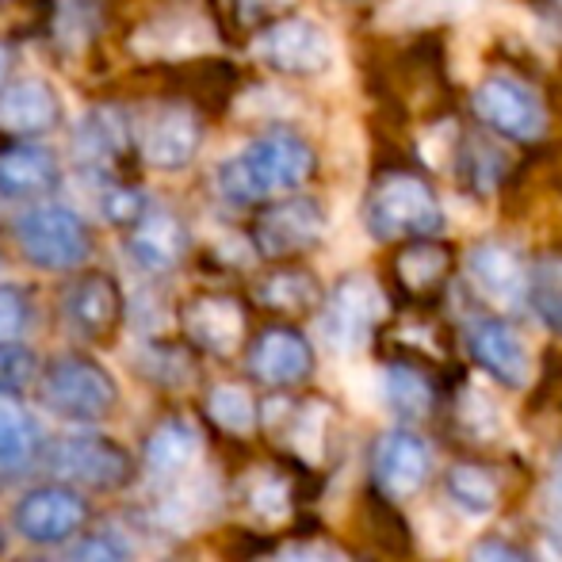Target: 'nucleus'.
Returning <instances> with one entry per match:
<instances>
[{
    "label": "nucleus",
    "instance_id": "1",
    "mask_svg": "<svg viewBox=\"0 0 562 562\" xmlns=\"http://www.w3.org/2000/svg\"><path fill=\"white\" fill-rule=\"evenodd\" d=\"M314 146L295 131H268L260 138L245 142L237 154H229L215 169V188L223 200L249 207L260 200L291 195L314 177Z\"/></svg>",
    "mask_w": 562,
    "mask_h": 562
},
{
    "label": "nucleus",
    "instance_id": "2",
    "mask_svg": "<svg viewBox=\"0 0 562 562\" xmlns=\"http://www.w3.org/2000/svg\"><path fill=\"white\" fill-rule=\"evenodd\" d=\"M445 223L448 215L432 184L406 169H391L375 177L368 200H363V226L375 241H398V237L432 241Z\"/></svg>",
    "mask_w": 562,
    "mask_h": 562
},
{
    "label": "nucleus",
    "instance_id": "3",
    "mask_svg": "<svg viewBox=\"0 0 562 562\" xmlns=\"http://www.w3.org/2000/svg\"><path fill=\"white\" fill-rule=\"evenodd\" d=\"M38 394L50 414L66 417L77 425L104 422L119 406V383L115 375L92 356L61 352L38 375Z\"/></svg>",
    "mask_w": 562,
    "mask_h": 562
},
{
    "label": "nucleus",
    "instance_id": "4",
    "mask_svg": "<svg viewBox=\"0 0 562 562\" xmlns=\"http://www.w3.org/2000/svg\"><path fill=\"white\" fill-rule=\"evenodd\" d=\"M15 245L27 257V265L43 268V272H74L89 260L92 237L85 218L74 207L61 203H35L27 207L12 226Z\"/></svg>",
    "mask_w": 562,
    "mask_h": 562
},
{
    "label": "nucleus",
    "instance_id": "5",
    "mask_svg": "<svg viewBox=\"0 0 562 562\" xmlns=\"http://www.w3.org/2000/svg\"><path fill=\"white\" fill-rule=\"evenodd\" d=\"M471 112L505 142H540L548 134V104L513 74H486L471 92Z\"/></svg>",
    "mask_w": 562,
    "mask_h": 562
},
{
    "label": "nucleus",
    "instance_id": "6",
    "mask_svg": "<svg viewBox=\"0 0 562 562\" xmlns=\"http://www.w3.org/2000/svg\"><path fill=\"white\" fill-rule=\"evenodd\" d=\"M252 58L280 77H322L334 66L337 50L329 31L311 15H283L252 38Z\"/></svg>",
    "mask_w": 562,
    "mask_h": 562
},
{
    "label": "nucleus",
    "instance_id": "7",
    "mask_svg": "<svg viewBox=\"0 0 562 562\" xmlns=\"http://www.w3.org/2000/svg\"><path fill=\"white\" fill-rule=\"evenodd\" d=\"M46 467L58 479L74 482L85 490H123L134 479V456L119 440L100 437V432H81V437H61L46 451Z\"/></svg>",
    "mask_w": 562,
    "mask_h": 562
},
{
    "label": "nucleus",
    "instance_id": "8",
    "mask_svg": "<svg viewBox=\"0 0 562 562\" xmlns=\"http://www.w3.org/2000/svg\"><path fill=\"white\" fill-rule=\"evenodd\" d=\"M386 314V299L379 283L363 272H352L326 295L322 337L334 352H360Z\"/></svg>",
    "mask_w": 562,
    "mask_h": 562
},
{
    "label": "nucleus",
    "instance_id": "9",
    "mask_svg": "<svg viewBox=\"0 0 562 562\" xmlns=\"http://www.w3.org/2000/svg\"><path fill=\"white\" fill-rule=\"evenodd\" d=\"M326 207L311 195H283V200L268 203L252 223V245L260 257H295L306 252L326 237Z\"/></svg>",
    "mask_w": 562,
    "mask_h": 562
},
{
    "label": "nucleus",
    "instance_id": "10",
    "mask_svg": "<svg viewBox=\"0 0 562 562\" xmlns=\"http://www.w3.org/2000/svg\"><path fill=\"white\" fill-rule=\"evenodd\" d=\"M218 35L207 12L195 4H169L138 23L131 35V50L138 58H192V54L215 50Z\"/></svg>",
    "mask_w": 562,
    "mask_h": 562
},
{
    "label": "nucleus",
    "instance_id": "11",
    "mask_svg": "<svg viewBox=\"0 0 562 562\" xmlns=\"http://www.w3.org/2000/svg\"><path fill=\"white\" fill-rule=\"evenodd\" d=\"M89 520V502L77 494L66 482H54V486H35L20 497L12 513V525L23 540L31 543H66Z\"/></svg>",
    "mask_w": 562,
    "mask_h": 562
},
{
    "label": "nucleus",
    "instance_id": "12",
    "mask_svg": "<svg viewBox=\"0 0 562 562\" xmlns=\"http://www.w3.org/2000/svg\"><path fill=\"white\" fill-rule=\"evenodd\" d=\"M203 146V123L188 104L154 108L142 126V157L149 169L180 172L195 161Z\"/></svg>",
    "mask_w": 562,
    "mask_h": 562
},
{
    "label": "nucleus",
    "instance_id": "13",
    "mask_svg": "<svg viewBox=\"0 0 562 562\" xmlns=\"http://www.w3.org/2000/svg\"><path fill=\"white\" fill-rule=\"evenodd\" d=\"M123 288L108 272H85L61 295V314L85 340H108L123 326Z\"/></svg>",
    "mask_w": 562,
    "mask_h": 562
},
{
    "label": "nucleus",
    "instance_id": "14",
    "mask_svg": "<svg viewBox=\"0 0 562 562\" xmlns=\"http://www.w3.org/2000/svg\"><path fill=\"white\" fill-rule=\"evenodd\" d=\"M432 471V451L417 432H383L371 451V474L375 486L394 502H406L425 486Z\"/></svg>",
    "mask_w": 562,
    "mask_h": 562
},
{
    "label": "nucleus",
    "instance_id": "15",
    "mask_svg": "<svg viewBox=\"0 0 562 562\" xmlns=\"http://www.w3.org/2000/svg\"><path fill=\"white\" fill-rule=\"evenodd\" d=\"M188 226L177 211L169 207H146V215L126 229V252L142 272H172L188 252Z\"/></svg>",
    "mask_w": 562,
    "mask_h": 562
},
{
    "label": "nucleus",
    "instance_id": "16",
    "mask_svg": "<svg viewBox=\"0 0 562 562\" xmlns=\"http://www.w3.org/2000/svg\"><path fill=\"white\" fill-rule=\"evenodd\" d=\"M467 345L471 356L479 360L482 371L502 379L505 386H528L532 383V352H528L525 337L497 318H479L467 329Z\"/></svg>",
    "mask_w": 562,
    "mask_h": 562
},
{
    "label": "nucleus",
    "instance_id": "17",
    "mask_svg": "<svg viewBox=\"0 0 562 562\" xmlns=\"http://www.w3.org/2000/svg\"><path fill=\"white\" fill-rule=\"evenodd\" d=\"M61 123V97L50 81L27 77L0 89V131L23 142H35Z\"/></svg>",
    "mask_w": 562,
    "mask_h": 562
},
{
    "label": "nucleus",
    "instance_id": "18",
    "mask_svg": "<svg viewBox=\"0 0 562 562\" xmlns=\"http://www.w3.org/2000/svg\"><path fill=\"white\" fill-rule=\"evenodd\" d=\"M314 371V348L299 329L272 326L265 329L249 348V375L265 386H295L311 379Z\"/></svg>",
    "mask_w": 562,
    "mask_h": 562
},
{
    "label": "nucleus",
    "instance_id": "19",
    "mask_svg": "<svg viewBox=\"0 0 562 562\" xmlns=\"http://www.w3.org/2000/svg\"><path fill=\"white\" fill-rule=\"evenodd\" d=\"M467 276L494 306H520L528 299V265L505 241L474 245L467 252Z\"/></svg>",
    "mask_w": 562,
    "mask_h": 562
},
{
    "label": "nucleus",
    "instance_id": "20",
    "mask_svg": "<svg viewBox=\"0 0 562 562\" xmlns=\"http://www.w3.org/2000/svg\"><path fill=\"white\" fill-rule=\"evenodd\" d=\"M180 326L195 348L211 356H229L245 337V311L229 295H195L180 311Z\"/></svg>",
    "mask_w": 562,
    "mask_h": 562
},
{
    "label": "nucleus",
    "instance_id": "21",
    "mask_svg": "<svg viewBox=\"0 0 562 562\" xmlns=\"http://www.w3.org/2000/svg\"><path fill=\"white\" fill-rule=\"evenodd\" d=\"M61 184V165L38 142H12L0 149V195L4 200H43Z\"/></svg>",
    "mask_w": 562,
    "mask_h": 562
},
{
    "label": "nucleus",
    "instance_id": "22",
    "mask_svg": "<svg viewBox=\"0 0 562 562\" xmlns=\"http://www.w3.org/2000/svg\"><path fill=\"white\" fill-rule=\"evenodd\" d=\"M203 456V437L188 417H165L154 425L146 440V471L154 479H180L188 474Z\"/></svg>",
    "mask_w": 562,
    "mask_h": 562
},
{
    "label": "nucleus",
    "instance_id": "23",
    "mask_svg": "<svg viewBox=\"0 0 562 562\" xmlns=\"http://www.w3.org/2000/svg\"><path fill=\"white\" fill-rule=\"evenodd\" d=\"M126 142H131V126H126V119L115 108H92L77 123V154L92 165L115 161L126 149Z\"/></svg>",
    "mask_w": 562,
    "mask_h": 562
},
{
    "label": "nucleus",
    "instance_id": "24",
    "mask_svg": "<svg viewBox=\"0 0 562 562\" xmlns=\"http://www.w3.org/2000/svg\"><path fill=\"white\" fill-rule=\"evenodd\" d=\"M379 398H383V406L391 409L394 417L417 422V417H425L432 409V383L422 371L394 363V368H386L383 375H379Z\"/></svg>",
    "mask_w": 562,
    "mask_h": 562
},
{
    "label": "nucleus",
    "instance_id": "25",
    "mask_svg": "<svg viewBox=\"0 0 562 562\" xmlns=\"http://www.w3.org/2000/svg\"><path fill=\"white\" fill-rule=\"evenodd\" d=\"M257 299L272 311H288V314H299V311H311L314 303L322 299V288L311 272L303 268H280V272L265 276L257 288Z\"/></svg>",
    "mask_w": 562,
    "mask_h": 562
},
{
    "label": "nucleus",
    "instance_id": "26",
    "mask_svg": "<svg viewBox=\"0 0 562 562\" xmlns=\"http://www.w3.org/2000/svg\"><path fill=\"white\" fill-rule=\"evenodd\" d=\"M448 502L467 517H490L497 505V479L474 463H459L448 471Z\"/></svg>",
    "mask_w": 562,
    "mask_h": 562
},
{
    "label": "nucleus",
    "instance_id": "27",
    "mask_svg": "<svg viewBox=\"0 0 562 562\" xmlns=\"http://www.w3.org/2000/svg\"><path fill=\"white\" fill-rule=\"evenodd\" d=\"M35 451V422L15 402V394H0V467H15Z\"/></svg>",
    "mask_w": 562,
    "mask_h": 562
},
{
    "label": "nucleus",
    "instance_id": "28",
    "mask_svg": "<svg viewBox=\"0 0 562 562\" xmlns=\"http://www.w3.org/2000/svg\"><path fill=\"white\" fill-rule=\"evenodd\" d=\"M528 299H532L536 314L555 334H562V257H543L528 272Z\"/></svg>",
    "mask_w": 562,
    "mask_h": 562
},
{
    "label": "nucleus",
    "instance_id": "29",
    "mask_svg": "<svg viewBox=\"0 0 562 562\" xmlns=\"http://www.w3.org/2000/svg\"><path fill=\"white\" fill-rule=\"evenodd\" d=\"M207 414L215 417L218 429L226 432H249L257 425V402L249 398V391L237 383H218L215 391L207 394Z\"/></svg>",
    "mask_w": 562,
    "mask_h": 562
},
{
    "label": "nucleus",
    "instance_id": "30",
    "mask_svg": "<svg viewBox=\"0 0 562 562\" xmlns=\"http://www.w3.org/2000/svg\"><path fill=\"white\" fill-rule=\"evenodd\" d=\"M445 272H448V252L432 241H417L414 249H406L398 257L402 283L414 291H425V288H432V283H440Z\"/></svg>",
    "mask_w": 562,
    "mask_h": 562
},
{
    "label": "nucleus",
    "instance_id": "31",
    "mask_svg": "<svg viewBox=\"0 0 562 562\" xmlns=\"http://www.w3.org/2000/svg\"><path fill=\"white\" fill-rule=\"evenodd\" d=\"M31 326V299L15 283H0V345H20Z\"/></svg>",
    "mask_w": 562,
    "mask_h": 562
},
{
    "label": "nucleus",
    "instance_id": "32",
    "mask_svg": "<svg viewBox=\"0 0 562 562\" xmlns=\"http://www.w3.org/2000/svg\"><path fill=\"white\" fill-rule=\"evenodd\" d=\"M249 509L260 520H283L291 513L288 482L276 479V474H257V482L249 486Z\"/></svg>",
    "mask_w": 562,
    "mask_h": 562
},
{
    "label": "nucleus",
    "instance_id": "33",
    "mask_svg": "<svg viewBox=\"0 0 562 562\" xmlns=\"http://www.w3.org/2000/svg\"><path fill=\"white\" fill-rule=\"evenodd\" d=\"M38 360L23 345H0V394H15L35 379Z\"/></svg>",
    "mask_w": 562,
    "mask_h": 562
},
{
    "label": "nucleus",
    "instance_id": "34",
    "mask_svg": "<svg viewBox=\"0 0 562 562\" xmlns=\"http://www.w3.org/2000/svg\"><path fill=\"white\" fill-rule=\"evenodd\" d=\"M146 195L142 192H134V188H108L104 195H100V215L108 218V223H115V226H126L131 229L134 223H138L142 215H146Z\"/></svg>",
    "mask_w": 562,
    "mask_h": 562
},
{
    "label": "nucleus",
    "instance_id": "35",
    "mask_svg": "<svg viewBox=\"0 0 562 562\" xmlns=\"http://www.w3.org/2000/svg\"><path fill=\"white\" fill-rule=\"evenodd\" d=\"M69 562H131V548L123 540H115L112 532H92L74 543Z\"/></svg>",
    "mask_w": 562,
    "mask_h": 562
},
{
    "label": "nucleus",
    "instance_id": "36",
    "mask_svg": "<svg viewBox=\"0 0 562 562\" xmlns=\"http://www.w3.org/2000/svg\"><path fill=\"white\" fill-rule=\"evenodd\" d=\"M322 425H326V409H322V402H306V406L295 414V425H291V445L303 451L306 459H318Z\"/></svg>",
    "mask_w": 562,
    "mask_h": 562
},
{
    "label": "nucleus",
    "instance_id": "37",
    "mask_svg": "<svg viewBox=\"0 0 562 562\" xmlns=\"http://www.w3.org/2000/svg\"><path fill=\"white\" fill-rule=\"evenodd\" d=\"M295 8V0H234V15L241 27H268V23L283 20Z\"/></svg>",
    "mask_w": 562,
    "mask_h": 562
},
{
    "label": "nucleus",
    "instance_id": "38",
    "mask_svg": "<svg viewBox=\"0 0 562 562\" xmlns=\"http://www.w3.org/2000/svg\"><path fill=\"white\" fill-rule=\"evenodd\" d=\"M276 562H348V555L340 548H334V543H291V548H283L280 555H276Z\"/></svg>",
    "mask_w": 562,
    "mask_h": 562
},
{
    "label": "nucleus",
    "instance_id": "39",
    "mask_svg": "<svg viewBox=\"0 0 562 562\" xmlns=\"http://www.w3.org/2000/svg\"><path fill=\"white\" fill-rule=\"evenodd\" d=\"M467 562H528L525 551H517L513 543H502V540H479L471 548Z\"/></svg>",
    "mask_w": 562,
    "mask_h": 562
},
{
    "label": "nucleus",
    "instance_id": "40",
    "mask_svg": "<svg viewBox=\"0 0 562 562\" xmlns=\"http://www.w3.org/2000/svg\"><path fill=\"white\" fill-rule=\"evenodd\" d=\"M8 74H12V50L0 43V89L8 85Z\"/></svg>",
    "mask_w": 562,
    "mask_h": 562
},
{
    "label": "nucleus",
    "instance_id": "41",
    "mask_svg": "<svg viewBox=\"0 0 562 562\" xmlns=\"http://www.w3.org/2000/svg\"><path fill=\"white\" fill-rule=\"evenodd\" d=\"M555 490H559V497H562V459H559V471H555Z\"/></svg>",
    "mask_w": 562,
    "mask_h": 562
}]
</instances>
